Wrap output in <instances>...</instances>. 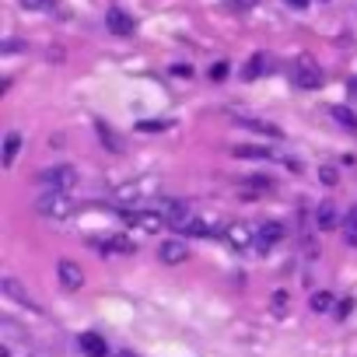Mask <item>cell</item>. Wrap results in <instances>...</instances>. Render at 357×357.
<instances>
[{
    "instance_id": "1",
    "label": "cell",
    "mask_w": 357,
    "mask_h": 357,
    "mask_svg": "<svg viewBox=\"0 0 357 357\" xmlns=\"http://www.w3.org/2000/svg\"><path fill=\"white\" fill-rule=\"evenodd\" d=\"M36 211H39L46 221H67L77 207H74L70 193H43V197L36 200Z\"/></svg>"
},
{
    "instance_id": "2",
    "label": "cell",
    "mask_w": 357,
    "mask_h": 357,
    "mask_svg": "<svg viewBox=\"0 0 357 357\" xmlns=\"http://www.w3.org/2000/svg\"><path fill=\"white\" fill-rule=\"evenodd\" d=\"M39 183L46 186V193H70L77 186V172L70 165H53L39 175Z\"/></svg>"
},
{
    "instance_id": "3",
    "label": "cell",
    "mask_w": 357,
    "mask_h": 357,
    "mask_svg": "<svg viewBox=\"0 0 357 357\" xmlns=\"http://www.w3.org/2000/svg\"><path fill=\"white\" fill-rule=\"evenodd\" d=\"M294 84L298 88H308V91L322 88V67L312 56H298L294 60Z\"/></svg>"
},
{
    "instance_id": "4",
    "label": "cell",
    "mask_w": 357,
    "mask_h": 357,
    "mask_svg": "<svg viewBox=\"0 0 357 357\" xmlns=\"http://www.w3.org/2000/svg\"><path fill=\"white\" fill-rule=\"evenodd\" d=\"M154 214H158L165 225H172V228H183V225L193 218L183 200H158V204H154Z\"/></svg>"
},
{
    "instance_id": "5",
    "label": "cell",
    "mask_w": 357,
    "mask_h": 357,
    "mask_svg": "<svg viewBox=\"0 0 357 357\" xmlns=\"http://www.w3.org/2000/svg\"><path fill=\"white\" fill-rule=\"evenodd\" d=\"M280 238H284V225H280V221H263V225L256 228V249H259V252L273 249Z\"/></svg>"
},
{
    "instance_id": "6",
    "label": "cell",
    "mask_w": 357,
    "mask_h": 357,
    "mask_svg": "<svg viewBox=\"0 0 357 357\" xmlns=\"http://www.w3.org/2000/svg\"><path fill=\"white\" fill-rule=\"evenodd\" d=\"M56 273H60V284H63L67 291H81V287H84V270H81L74 259H60Z\"/></svg>"
},
{
    "instance_id": "7",
    "label": "cell",
    "mask_w": 357,
    "mask_h": 357,
    "mask_svg": "<svg viewBox=\"0 0 357 357\" xmlns=\"http://www.w3.org/2000/svg\"><path fill=\"white\" fill-rule=\"evenodd\" d=\"M158 259H161V263H168V266L186 263V259H190V249H186V242H165V245L158 249Z\"/></svg>"
},
{
    "instance_id": "8",
    "label": "cell",
    "mask_w": 357,
    "mask_h": 357,
    "mask_svg": "<svg viewBox=\"0 0 357 357\" xmlns=\"http://www.w3.org/2000/svg\"><path fill=\"white\" fill-rule=\"evenodd\" d=\"M105 25H109L112 36H133V18H130L126 11H119V8H112V11L105 15Z\"/></svg>"
},
{
    "instance_id": "9",
    "label": "cell",
    "mask_w": 357,
    "mask_h": 357,
    "mask_svg": "<svg viewBox=\"0 0 357 357\" xmlns=\"http://www.w3.org/2000/svg\"><path fill=\"white\" fill-rule=\"evenodd\" d=\"M235 123H238V126H245V130H252V133H263V137H284V133H280V126H273V123H266V119H252V116L235 112Z\"/></svg>"
},
{
    "instance_id": "10",
    "label": "cell",
    "mask_w": 357,
    "mask_h": 357,
    "mask_svg": "<svg viewBox=\"0 0 357 357\" xmlns=\"http://www.w3.org/2000/svg\"><path fill=\"white\" fill-rule=\"evenodd\" d=\"M225 238H228L235 249H252V245H256V231L245 228V225H231V228H225Z\"/></svg>"
},
{
    "instance_id": "11",
    "label": "cell",
    "mask_w": 357,
    "mask_h": 357,
    "mask_svg": "<svg viewBox=\"0 0 357 357\" xmlns=\"http://www.w3.org/2000/svg\"><path fill=\"white\" fill-rule=\"evenodd\" d=\"M0 291H4L8 298H15V301H22L25 308H39V305L32 301V294H29V291H25V287H22L15 277H0Z\"/></svg>"
},
{
    "instance_id": "12",
    "label": "cell",
    "mask_w": 357,
    "mask_h": 357,
    "mask_svg": "<svg viewBox=\"0 0 357 357\" xmlns=\"http://www.w3.org/2000/svg\"><path fill=\"white\" fill-rule=\"evenodd\" d=\"M315 221H319V228H322V231H336V228H343V218L336 214L333 200L319 204V214H315Z\"/></svg>"
},
{
    "instance_id": "13",
    "label": "cell",
    "mask_w": 357,
    "mask_h": 357,
    "mask_svg": "<svg viewBox=\"0 0 357 357\" xmlns=\"http://www.w3.org/2000/svg\"><path fill=\"white\" fill-rule=\"evenodd\" d=\"M95 245H102V252H123V256H130L137 245L126 238V235H109V238H95Z\"/></svg>"
},
{
    "instance_id": "14",
    "label": "cell",
    "mask_w": 357,
    "mask_h": 357,
    "mask_svg": "<svg viewBox=\"0 0 357 357\" xmlns=\"http://www.w3.org/2000/svg\"><path fill=\"white\" fill-rule=\"evenodd\" d=\"M123 218H126V225H133V228H144V231H158V228L165 225L158 214H137V211H126Z\"/></svg>"
},
{
    "instance_id": "15",
    "label": "cell",
    "mask_w": 357,
    "mask_h": 357,
    "mask_svg": "<svg viewBox=\"0 0 357 357\" xmlns=\"http://www.w3.org/2000/svg\"><path fill=\"white\" fill-rule=\"evenodd\" d=\"M81 350H84L88 357H109V347H105V340H102L98 333H84V336H81Z\"/></svg>"
},
{
    "instance_id": "16",
    "label": "cell",
    "mask_w": 357,
    "mask_h": 357,
    "mask_svg": "<svg viewBox=\"0 0 357 357\" xmlns=\"http://www.w3.org/2000/svg\"><path fill=\"white\" fill-rule=\"evenodd\" d=\"M266 67H270V56H266V53H256V56L242 67V77H245V81H256V77L266 74Z\"/></svg>"
},
{
    "instance_id": "17",
    "label": "cell",
    "mask_w": 357,
    "mask_h": 357,
    "mask_svg": "<svg viewBox=\"0 0 357 357\" xmlns=\"http://www.w3.org/2000/svg\"><path fill=\"white\" fill-rule=\"evenodd\" d=\"M231 154H235V158H256V161H266V158H273V151H266V147H256V144H238Z\"/></svg>"
},
{
    "instance_id": "18",
    "label": "cell",
    "mask_w": 357,
    "mask_h": 357,
    "mask_svg": "<svg viewBox=\"0 0 357 357\" xmlns=\"http://www.w3.org/2000/svg\"><path fill=\"white\" fill-rule=\"evenodd\" d=\"M343 238H347V245H354L357 249V207H350L347 211V218H343Z\"/></svg>"
},
{
    "instance_id": "19",
    "label": "cell",
    "mask_w": 357,
    "mask_h": 357,
    "mask_svg": "<svg viewBox=\"0 0 357 357\" xmlns=\"http://www.w3.org/2000/svg\"><path fill=\"white\" fill-rule=\"evenodd\" d=\"M329 112H333V119H336L340 126H347V130H357V116H354L347 105H333Z\"/></svg>"
},
{
    "instance_id": "20",
    "label": "cell",
    "mask_w": 357,
    "mask_h": 357,
    "mask_svg": "<svg viewBox=\"0 0 357 357\" xmlns=\"http://www.w3.org/2000/svg\"><path fill=\"white\" fill-rule=\"evenodd\" d=\"M18 147H22V133H8V137H4V165H8V168L15 165Z\"/></svg>"
},
{
    "instance_id": "21",
    "label": "cell",
    "mask_w": 357,
    "mask_h": 357,
    "mask_svg": "<svg viewBox=\"0 0 357 357\" xmlns=\"http://www.w3.org/2000/svg\"><path fill=\"white\" fill-rule=\"evenodd\" d=\"M178 231H186V235H211L214 228H211L204 218H190V221H186L183 228H178Z\"/></svg>"
},
{
    "instance_id": "22",
    "label": "cell",
    "mask_w": 357,
    "mask_h": 357,
    "mask_svg": "<svg viewBox=\"0 0 357 357\" xmlns=\"http://www.w3.org/2000/svg\"><path fill=\"white\" fill-rule=\"evenodd\" d=\"M98 133H102V144H105L109 151H123V144L116 140V133H112V130H109L105 123H98Z\"/></svg>"
},
{
    "instance_id": "23",
    "label": "cell",
    "mask_w": 357,
    "mask_h": 357,
    "mask_svg": "<svg viewBox=\"0 0 357 357\" xmlns=\"http://www.w3.org/2000/svg\"><path fill=\"white\" fill-rule=\"evenodd\" d=\"M312 308H315V312H329V308H333V294H329V291H319V294L312 298Z\"/></svg>"
},
{
    "instance_id": "24",
    "label": "cell",
    "mask_w": 357,
    "mask_h": 357,
    "mask_svg": "<svg viewBox=\"0 0 357 357\" xmlns=\"http://www.w3.org/2000/svg\"><path fill=\"white\" fill-rule=\"evenodd\" d=\"M22 8L25 11H53L56 0H22Z\"/></svg>"
},
{
    "instance_id": "25",
    "label": "cell",
    "mask_w": 357,
    "mask_h": 357,
    "mask_svg": "<svg viewBox=\"0 0 357 357\" xmlns=\"http://www.w3.org/2000/svg\"><path fill=\"white\" fill-rule=\"evenodd\" d=\"M225 8H231V11H249V8H256V0H225Z\"/></svg>"
},
{
    "instance_id": "26",
    "label": "cell",
    "mask_w": 357,
    "mask_h": 357,
    "mask_svg": "<svg viewBox=\"0 0 357 357\" xmlns=\"http://www.w3.org/2000/svg\"><path fill=\"white\" fill-rule=\"evenodd\" d=\"M319 178H322L326 186H336V168H329V165H326V168L319 172Z\"/></svg>"
},
{
    "instance_id": "27",
    "label": "cell",
    "mask_w": 357,
    "mask_h": 357,
    "mask_svg": "<svg viewBox=\"0 0 357 357\" xmlns=\"http://www.w3.org/2000/svg\"><path fill=\"white\" fill-rule=\"evenodd\" d=\"M211 77H214V81H225V77H228V63H214V67H211Z\"/></svg>"
},
{
    "instance_id": "28",
    "label": "cell",
    "mask_w": 357,
    "mask_h": 357,
    "mask_svg": "<svg viewBox=\"0 0 357 357\" xmlns=\"http://www.w3.org/2000/svg\"><path fill=\"white\" fill-rule=\"evenodd\" d=\"M284 308H287V294H284V291H277V294H273V312L280 315Z\"/></svg>"
},
{
    "instance_id": "29",
    "label": "cell",
    "mask_w": 357,
    "mask_h": 357,
    "mask_svg": "<svg viewBox=\"0 0 357 357\" xmlns=\"http://www.w3.org/2000/svg\"><path fill=\"white\" fill-rule=\"evenodd\" d=\"M137 130H147V133H154V130H168V123H140Z\"/></svg>"
},
{
    "instance_id": "30",
    "label": "cell",
    "mask_w": 357,
    "mask_h": 357,
    "mask_svg": "<svg viewBox=\"0 0 357 357\" xmlns=\"http://www.w3.org/2000/svg\"><path fill=\"white\" fill-rule=\"evenodd\" d=\"M18 50H22V43H4V53H8V56H15Z\"/></svg>"
},
{
    "instance_id": "31",
    "label": "cell",
    "mask_w": 357,
    "mask_h": 357,
    "mask_svg": "<svg viewBox=\"0 0 357 357\" xmlns=\"http://www.w3.org/2000/svg\"><path fill=\"white\" fill-rule=\"evenodd\" d=\"M291 8H308V0H287Z\"/></svg>"
},
{
    "instance_id": "32",
    "label": "cell",
    "mask_w": 357,
    "mask_h": 357,
    "mask_svg": "<svg viewBox=\"0 0 357 357\" xmlns=\"http://www.w3.org/2000/svg\"><path fill=\"white\" fill-rule=\"evenodd\" d=\"M350 91H357V77H354V81H350Z\"/></svg>"
},
{
    "instance_id": "33",
    "label": "cell",
    "mask_w": 357,
    "mask_h": 357,
    "mask_svg": "<svg viewBox=\"0 0 357 357\" xmlns=\"http://www.w3.org/2000/svg\"><path fill=\"white\" fill-rule=\"evenodd\" d=\"M119 357H133V354H119Z\"/></svg>"
}]
</instances>
